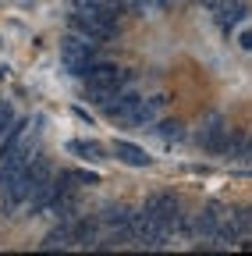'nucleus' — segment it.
Wrapping results in <instances>:
<instances>
[{
  "label": "nucleus",
  "instance_id": "3",
  "mask_svg": "<svg viewBox=\"0 0 252 256\" xmlns=\"http://www.w3.org/2000/svg\"><path fill=\"white\" fill-rule=\"evenodd\" d=\"M96 57H100V43L82 36V32H68V36L60 40V64H64L71 75H78V78Z\"/></svg>",
  "mask_w": 252,
  "mask_h": 256
},
{
  "label": "nucleus",
  "instance_id": "14",
  "mask_svg": "<svg viewBox=\"0 0 252 256\" xmlns=\"http://www.w3.org/2000/svg\"><path fill=\"white\" fill-rule=\"evenodd\" d=\"M242 46H245V50H252V36H249V32L242 36Z\"/></svg>",
  "mask_w": 252,
  "mask_h": 256
},
{
  "label": "nucleus",
  "instance_id": "4",
  "mask_svg": "<svg viewBox=\"0 0 252 256\" xmlns=\"http://www.w3.org/2000/svg\"><path fill=\"white\" fill-rule=\"evenodd\" d=\"M142 210L153 217V220H160L164 228L174 235L185 228V214H181V200L174 196V192H153V196L142 203Z\"/></svg>",
  "mask_w": 252,
  "mask_h": 256
},
{
  "label": "nucleus",
  "instance_id": "11",
  "mask_svg": "<svg viewBox=\"0 0 252 256\" xmlns=\"http://www.w3.org/2000/svg\"><path fill=\"white\" fill-rule=\"evenodd\" d=\"M156 136L167 139V142H171V139L178 142V139H185V124H181V121H156Z\"/></svg>",
  "mask_w": 252,
  "mask_h": 256
},
{
  "label": "nucleus",
  "instance_id": "2",
  "mask_svg": "<svg viewBox=\"0 0 252 256\" xmlns=\"http://www.w3.org/2000/svg\"><path fill=\"white\" fill-rule=\"evenodd\" d=\"M110 121H121V124H135V128H149L160 121V100H146L139 92H117L107 107H100Z\"/></svg>",
  "mask_w": 252,
  "mask_h": 256
},
{
  "label": "nucleus",
  "instance_id": "13",
  "mask_svg": "<svg viewBox=\"0 0 252 256\" xmlns=\"http://www.w3.org/2000/svg\"><path fill=\"white\" fill-rule=\"evenodd\" d=\"M238 224H242V238H252V206L238 210Z\"/></svg>",
  "mask_w": 252,
  "mask_h": 256
},
{
  "label": "nucleus",
  "instance_id": "12",
  "mask_svg": "<svg viewBox=\"0 0 252 256\" xmlns=\"http://www.w3.org/2000/svg\"><path fill=\"white\" fill-rule=\"evenodd\" d=\"M18 118H14V110H11V104L7 100H0V139H4L7 132H11V124H14Z\"/></svg>",
  "mask_w": 252,
  "mask_h": 256
},
{
  "label": "nucleus",
  "instance_id": "5",
  "mask_svg": "<svg viewBox=\"0 0 252 256\" xmlns=\"http://www.w3.org/2000/svg\"><path fill=\"white\" fill-rule=\"evenodd\" d=\"M231 132H235V128H231L224 118H220V114H210L206 124L199 128L196 142H199V150H206V153L224 156V153H228V142H231Z\"/></svg>",
  "mask_w": 252,
  "mask_h": 256
},
{
  "label": "nucleus",
  "instance_id": "1",
  "mask_svg": "<svg viewBox=\"0 0 252 256\" xmlns=\"http://www.w3.org/2000/svg\"><path fill=\"white\" fill-rule=\"evenodd\" d=\"M68 25H71V32H82V36L96 40V43H103V40H114L117 32H121L124 18H117V14H107L103 8L89 4V0H71V14H68Z\"/></svg>",
  "mask_w": 252,
  "mask_h": 256
},
{
  "label": "nucleus",
  "instance_id": "8",
  "mask_svg": "<svg viewBox=\"0 0 252 256\" xmlns=\"http://www.w3.org/2000/svg\"><path fill=\"white\" fill-rule=\"evenodd\" d=\"M245 18H249V0H220L213 8V22H217V28L224 32V36H231Z\"/></svg>",
  "mask_w": 252,
  "mask_h": 256
},
{
  "label": "nucleus",
  "instance_id": "15",
  "mask_svg": "<svg viewBox=\"0 0 252 256\" xmlns=\"http://www.w3.org/2000/svg\"><path fill=\"white\" fill-rule=\"evenodd\" d=\"M242 160H249V164H252V146H249V153H245V156H242Z\"/></svg>",
  "mask_w": 252,
  "mask_h": 256
},
{
  "label": "nucleus",
  "instance_id": "7",
  "mask_svg": "<svg viewBox=\"0 0 252 256\" xmlns=\"http://www.w3.org/2000/svg\"><path fill=\"white\" fill-rule=\"evenodd\" d=\"M224 206H217V203H210V206H203L199 214H196V220H192V232L199 242H206V246H217V235H220V224H224Z\"/></svg>",
  "mask_w": 252,
  "mask_h": 256
},
{
  "label": "nucleus",
  "instance_id": "6",
  "mask_svg": "<svg viewBox=\"0 0 252 256\" xmlns=\"http://www.w3.org/2000/svg\"><path fill=\"white\" fill-rule=\"evenodd\" d=\"M82 82H96V86H110V89H128L132 75H128V68H121V64L96 57V60L82 72Z\"/></svg>",
  "mask_w": 252,
  "mask_h": 256
},
{
  "label": "nucleus",
  "instance_id": "10",
  "mask_svg": "<svg viewBox=\"0 0 252 256\" xmlns=\"http://www.w3.org/2000/svg\"><path fill=\"white\" fill-rule=\"evenodd\" d=\"M68 150H71V153H78L82 160H92V164H100V160H107V150H103L100 142H85V139H71V142H68Z\"/></svg>",
  "mask_w": 252,
  "mask_h": 256
},
{
  "label": "nucleus",
  "instance_id": "9",
  "mask_svg": "<svg viewBox=\"0 0 252 256\" xmlns=\"http://www.w3.org/2000/svg\"><path fill=\"white\" fill-rule=\"evenodd\" d=\"M110 150H114V156L121 160V164H132V168H146V164H149L146 150H142V146H135V142H128V139H117Z\"/></svg>",
  "mask_w": 252,
  "mask_h": 256
}]
</instances>
